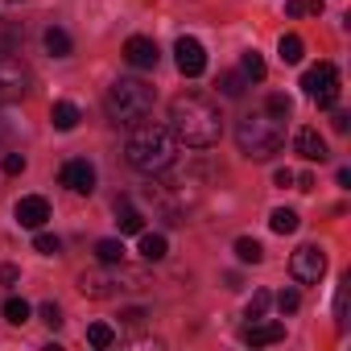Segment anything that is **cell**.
I'll return each mask as SVG.
<instances>
[{
    "label": "cell",
    "mask_w": 351,
    "mask_h": 351,
    "mask_svg": "<svg viewBox=\"0 0 351 351\" xmlns=\"http://www.w3.org/2000/svg\"><path fill=\"white\" fill-rule=\"evenodd\" d=\"M169 132L191 149H211L219 141V132H223V116L207 95L186 91V95L169 99Z\"/></svg>",
    "instance_id": "obj_1"
},
{
    "label": "cell",
    "mask_w": 351,
    "mask_h": 351,
    "mask_svg": "<svg viewBox=\"0 0 351 351\" xmlns=\"http://www.w3.org/2000/svg\"><path fill=\"white\" fill-rule=\"evenodd\" d=\"M124 157L141 173H161V169L173 165V157H178V136L169 132V124L145 116V120L132 124V132L124 141Z\"/></svg>",
    "instance_id": "obj_2"
},
{
    "label": "cell",
    "mask_w": 351,
    "mask_h": 351,
    "mask_svg": "<svg viewBox=\"0 0 351 351\" xmlns=\"http://www.w3.org/2000/svg\"><path fill=\"white\" fill-rule=\"evenodd\" d=\"M236 145H240L244 157H252V161H269V157L285 145V128H281L277 116H269V112H252V116H244V120L236 124Z\"/></svg>",
    "instance_id": "obj_3"
},
{
    "label": "cell",
    "mask_w": 351,
    "mask_h": 351,
    "mask_svg": "<svg viewBox=\"0 0 351 351\" xmlns=\"http://www.w3.org/2000/svg\"><path fill=\"white\" fill-rule=\"evenodd\" d=\"M153 104H157V91L149 83H141V79H116L112 91H108V116H112V124H128L132 128L136 120H145L153 112Z\"/></svg>",
    "instance_id": "obj_4"
},
{
    "label": "cell",
    "mask_w": 351,
    "mask_h": 351,
    "mask_svg": "<svg viewBox=\"0 0 351 351\" xmlns=\"http://www.w3.org/2000/svg\"><path fill=\"white\" fill-rule=\"evenodd\" d=\"M145 281H149V277H145L141 269H124V261H120V265L83 273V277H79V289H83L87 298H112V293H120V289H141Z\"/></svg>",
    "instance_id": "obj_5"
},
{
    "label": "cell",
    "mask_w": 351,
    "mask_h": 351,
    "mask_svg": "<svg viewBox=\"0 0 351 351\" xmlns=\"http://www.w3.org/2000/svg\"><path fill=\"white\" fill-rule=\"evenodd\" d=\"M302 87H306V95H310L318 108H335V99H339V71H335V62L310 66V71L302 75Z\"/></svg>",
    "instance_id": "obj_6"
},
{
    "label": "cell",
    "mask_w": 351,
    "mask_h": 351,
    "mask_svg": "<svg viewBox=\"0 0 351 351\" xmlns=\"http://www.w3.org/2000/svg\"><path fill=\"white\" fill-rule=\"evenodd\" d=\"M29 91V71L17 54H5L0 50V104H17L21 95Z\"/></svg>",
    "instance_id": "obj_7"
},
{
    "label": "cell",
    "mask_w": 351,
    "mask_h": 351,
    "mask_svg": "<svg viewBox=\"0 0 351 351\" xmlns=\"http://www.w3.org/2000/svg\"><path fill=\"white\" fill-rule=\"evenodd\" d=\"M289 273H293V281H302V285H318L322 273H326V252H322L318 244H302V248L293 252V261H289Z\"/></svg>",
    "instance_id": "obj_8"
},
{
    "label": "cell",
    "mask_w": 351,
    "mask_h": 351,
    "mask_svg": "<svg viewBox=\"0 0 351 351\" xmlns=\"http://www.w3.org/2000/svg\"><path fill=\"white\" fill-rule=\"evenodd\" d=\"M58 182H62L66 191H75V195H91V191H95V165H91V161H83V157H75V161H66V165H62Z\"/></svg>",
    "instance_id": "obj_9"
},
{
    "label": "cell",
    "mask_w": 351,
    "mask_h": 351,
    "mask_svg": "<svg viewBox=\"0 0 351 351\" xmlns=\"http://www.w3.org/2000/svg\"><path fill=\"white\" fill-rule=\"evenodd\" d=\"M173 54H178V71L186 79H199L207 71V50L199 38H178V46H173Z\"/></svg>",
    "instance_id": "obj_10"
},
{
    "label": "cell",
    "mask_w": 351,
    "mask_h": 351,
    "mask_svg": "<svg viewBox=\"0 0 351 351\" xmlns=\"http://www.w3.org/2000/svg\"><path fill=\"white\" fill-rule=\"evenodd\" d=\"M124 58H128V66H136V71H153V66L161 62V50H157L153 38H128V42H124Z\"/></svg>",
    "instance_id": "obj_11"
},
{
    "label": "cell",
    "mask_w": 351,
    "mask_h": 351,
    "mask_svg": "<svg viewBox=\"0 0 351 351\" xmlns=\"http://www.w3.org/2000/svg\"><path fill=\"white\" fill-rule=\"evenodd\" d=\"M46 219H50V203H46L42 195H25V199L17 203V223H21V228L38 232V228H46Z\"/></svg>",
    "instance_id": "obj_12"
},
{
    "label": "cell",
    "mask_w": 351,
    "mask_h": 351,
    "mask_svg": "<svg viewBox=\"0 0 351 351\" xmlns=\"http://www.w3.org/2000/svg\"><path fill=\"white\" fill-rule=\"evenodd\" d=\"M281 339H285L281 322H256L252 318V326H244V343H252V347H269V343H281Z\"/></svg>",
    "instance_id": "obj_13"
},
{
    "label": "cell",
    "mask_w": 351,
    "mask_h": 351,
    "mask_svg": "<svg viewBox=\"0 0 351 351\" xmlns=\"http://www.w3.org/2000/svg\"><path fill=\"white\" fill-rule=\"evenodd\" d=\"M293 149H298L306 161H322V157H326V141H322L314 128H298V136H293Z\"/></svg>",
    "instance_id": "obj_14"
},
{
    "label": "cell",
    "mask_w": 351,
    "mask_h": 351,
    "mask_svg": "<svg viewBox=\"0 0 351 351\" xmlns=\"http://www.w3.org/2000/svg\"><path fill=\"white\" fill-rule=\"evenodd\" d=\"M116 215H120L116 223H120V232H124V236H141V232H145V219H141V211H132V203H128V199H120V203H116Z\"/></svg>",
    "instance_id": "obj_15"
},
{
    "label": "cell",
    "mask_w": 351,
    "mask_h": 351,
    "mask_svg": "<svg viewBox=\"0 0 351 351\" xmlns=\"http://www.w3.org/2000/svg\"><path fill=\"white\" fill-rule=\"evenodd\" d=\"M50 124H54L58 132H71V128L79 124V108H75V104H66V99H58V104L50 108Z\"/></svg>",
    "instance_id": "obj_16"
},
{
    "label": "cell",
    "mask_w": 351,
    "mask_h": 351,
    "mask_svg": "<svg viewBox=\"0 0 351 351\" xmlns=\"http://www.w3.org/2000/svg\"><path fill=\"white\" fill-rule=\"evenodd\" d=\"M42 42H46V50H50L54 58H66V54H71V34H66V29H58V25H50Z\"/></svg>",
    "instance_id": "obj_17"
},
{
    "label": "cell",
    "mask_w": 351,
    "mask_h": 351,
    "mask_svg": "<svg viewBox=\"0 0 351 351\" xmlns=\"http://www.w3.org/2000/svg\"><path fill=\"white\" fill-rule=\"evenodd\" d=\"M277 54H281V62L298 66V62H302V54H306V42H302L298 34H285V38H281V46H277Z\"/></svg>",
    "instance_id": "obj_18"
},
{
    "label": "cell",
    "mask_w": 351,
    "mask_h": 351,
    "mask_svg": "<svg viewBox=\"0 0 351 351\" xmlns=\"http://www.w3.org/2000/svg\"><path fill=\"white\" fill-rule=\"evenodd\" d=\"M269 228H273L277 236H289V232H298V211H289V207H277V211L269 215Z\"/></svg>",
    "instance_id": "obj_19"
},
{
    "label": "cell",
    "mask_w": 351,
    "mask_h": 351,
    "mask_svg": "<svg viewBox=\"0 0 351 351\" xmlns=\"http://www.w3.org/2000/svg\"><path fill=\"white\" fill-rule=\"evenodd\" d=\"M169 252V244H165V236H153V232H141V256L145 261H161Z\"/></svg>",
    "instance_id": "obj_20"
},
{
    "label": "cell",
    "mask_w": 351,
    "mask_h": 351,
    "mask_svg": "<svg viewBox=\"0 0 351 351\" xmlns=\"http://www.w3.org/2000/svg\"><path fill=\"white\" fill-rule=\"evenodd\" d=\"M0 310H5V318L13 322V326H21V322H29V302L25 298H5V306H0Z\"/></svg>",
    "instance_id": "obj_21"
},
{
    "label": "cell",
    "mask_w": 351,
    "mask_h": 351,
    "mask_svg": "<svg viewBox=\"0 0 351 351\" xmlns=\"http://www.w3.org/2000/svg\"><path fill=\"white\" fill-rule=\"evenodd\" d=\"M240 75L252 79V83H261V79H265V58H261L256 50H244V58H240Z\"/></svg>",
    "instance_id": "obj_22"
},
{
    "label": "cell",
    "mask_w": 351,
    "mask_h": 351,
    "mask_svg": "<svg viewBox=\"0 0 351 351\" xmlns=\"http://www.w3.org/2000/svg\"><path fill=\"white\" fill-rule=\"evenodd\" d=\"M236 256H240L244 265H261V261H265V248H261L252 236H240V240H236Z\"/></svg>",
    "instance_id": "obj_23"
},
{
    "label": "cell",
    "mask_w": 351,
    "mask_h": 351,
    "mask_svg": "<svg viewBox=\"0 0 351 351\" xmlns=\"http://www.w3.org/2000/svg\"><path fill=\"white\" fill-rule=\"evenodd\" d=\"M95 256H99L104 265H120V261H124V244H120V240H99V244H95Z\"/></svg>",
    "instance_id": "obj_24"
},
{
    "label": "cell",
    "mask_w": 351,
    "mask_h": 351,
    "mask_svg": "<svg viewBox=\"0 0 351 351\" xmlns=\"http://www.w3.org/2000/svg\"><path fill=\"white\" fill-rule=\"evenodd\" d=\"M87 343H91V347H112V343H116V330H112L108 322H91V326H87Z\"/></svg>",
    "instance_id": "obj_25"
},
{
    "label": "cell",
    "mask_w": 351,
    "mask_h": 351,
    "mask_svg": "<svg viewBox=\"0 0 351 351\" xmlns=\"http://www.w3.org/2000/svg\"><path fill=\"white\" fill-rule=\"evenodd\" d=\"M244 87H248V83H244V75H236V71L219 75V91H223L228 99H240V95H244Z\"/></svg>",
    "instance_id": "obj_26"
},
{
    "label": "cell",
    "mask_w": 351,
    "mask_h": 351,
    "mask_svg": "<svg viewBox=\"0 0 351 351\" xmlns=\"http://www.w3.org/2000/svg\"><path fill=\"white\" fill-rule=\"evenodd\" d=\"M34 248H38V252H42V256H58V252H62V240H58V236H50V232H42V228H38V236H34Z\"/></svg>",
    "instance_id": "obj_27"
},
{
    "label": "cell",
    "mask_w": 351,
    "mask_h": 351,
    "mask_svg": "<svg viewBox=\"0 0 351 351\" xmlns=\"http://www.w3.org/2000/svg\"><path fill=\"white\" fill-rule=\"evenodd\" d=\"M351 281V277H347ZM347 281L339 285V293H335V326L339 330H347Z\"/></svg>",
    "instance_id": "obj_28"
},
{
    "label": "cell",
    "mask_w": 351,
    "mask_h": 351,
    "mask_svg": "<svg viewBox=\"0 0 351 351\" xmlns=\"http://www.w3.org/2000/svg\"><path fill=\"white\" fill-rule=\"evenodd\" d=\"M289 112H293V99H289V95H281V91H277V95H269V116L285 120Z\"/></svg>",
    "instance_id": "obj_29"
},
{
    "label": "cell",
    "mask_w": 351,
    "mask_h": 351,
    "mask_svg": "<svg viewBox=\"0 0 351 351\" xmlns=\"http://www.w3.org/2000/svg\"><path fill=\"white\" fill-rule=\"evenodd\" d=\"M269 302H273V298H269V289H256L244 314H248V318H265V310H269Z\"/></svg>",
    "instance_id": "obj_30"
},
{
    "label": "cell",
    "mask_w": 351,
    "mask_h": 351,
    "mask_svg": "<svg viewBox=\"0 0 351 351\" xmlns=\"http://www.w3.org/2000/svg\"><path fill=\"white\" fill-rule=\"evenodd\" d=\"M298 306H302V298H298V289H281V293H277V310H281V314H293Z\"/></svg>",
    "instance_id": "obj_31"
},
{
    "label": "cell",
    "mask_w": 351,
    "mask_h": 351,
    "mask_svg": "<svg viewBox=\"0 0 351 351\" xmlns=\"http://www.w3.org/2000/svg\"><path fill=\"white\" fill-rule=\"evenodd\" d=\"M38 314H42V322H46V326H62V310H58L54 302H46Z\"/></svg>",
    "instance_id": "obj_32"
},
{
    "label": "cell",
    "mask_w": 351,
    "mask_h": 351,
    "mask_svg": "<svg viewBox=\"0 0 351 351\" xmlns=\"http://www.w3.org/2000/svg\"><path fill=\"white\" fill-rule=\"evenodd\" d=\"M0 165H5V173H21L25 169V157L21 153H5V161H0Z\"/></svg>",
    "instance_id": "obj_33"
},
{
    "label": "cell",
    "mask_w": 351,
    "mask_h": 351,
    "mask_svg": "<svg viewBox=\"0 0 351 351\" xmlns=\"http://www.w3.org/2000/svg\"><path fill=\"white\" fill-rule=\"evenodd\" d=\"M17 277H21V273H17L13 265H0V285H17Z\"/></svg>",
    "instance_id": "obj_34"
},
{
    "label": "cell",
    "mask_w": 351,
    "mask_h": 351,
    "mask_svg": "<svg viewBox=\"0 0 351 351\" xmlns=\"http://www.w3.org/2000/svg\"><path fill=\"white\" fill-rule=\"evenodd\" d=\"M273 182H277L281 191H285V186H293V169H277V173H273Z\"/></svg>",
    "instance_id": "obj_35"
},
{
    "label": "cell",
    "mask_w": 351,
    "mask_h": 351,
    "mask_svg": "<svg viewBox=\"0 0 351 351\" xmlns=\"http://www.w3.org/2000/svg\"><path fill=\"white\" fill-rule=\"evenodd\" d=\"M347 120H351L347 112H335V116H330V124H335V132H347Z\"/></svg>",
    "instance_id": "obj_36"
},
{
    "label": "cell",
    "mask_w": 351,
    "mask_h": 351,
    "mask_svg": "<svg viewBox=\"0 0 351 351\" xmlns=\"http://www.w3.org/2000/svg\"><path fill=\"white\" fill-rule=\"evenodd\" d=\"M120 318H124V322H132V326H136V322H141V318H145V310H141V306H132V310H124V314H120Z\"/></svg>",
    "instance_id": "obj_37"
},
{
    "label": "cell",
    "mask_w": 351,
    "mask_h": 351,
    "mask_svg": "<svg viewBox=\"0 0 351 351\" xmlns=\"http://www.w3.org/2000/svg\"><path fill=\"white\" fill-rule=\"evenodd\" d=\"M285 13H289V17H302V13H306V0H289Z\"/></svg>",
    "instance_id": "obj_38"
},
{
    "label": "cell",
    "mask_w": 351,
    "mask_h": 351,
    "mask_svg": "<svg viewBox=\"0 0 351 351\" xmlns=\"http://www.w3.org/2000/svg\"><path fill=\"white\" fill-rule=\"evenodd\" d=\"M298 182V191H314V178H310V173H302V178H293Z\"/></svg>",
    "instance_id": "obj_39"
}]
</instances>
